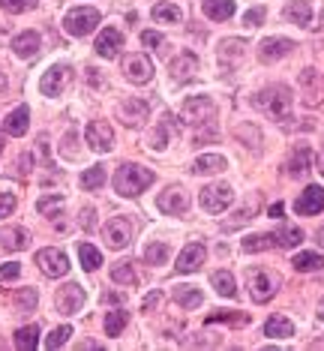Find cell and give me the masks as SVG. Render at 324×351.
<instances>
[{
  "mask_svg": "<svg viewBox=\"0 0 324 351\" xmlns=\"http://www.w3.org/2000/svg\"><path fill=\"white\" fill-rule=\"evenodd\" d=\"M34 3H36V0H0V6H3L6 12H12V15L34 10Z\"/></svg>",
  "mask_w": 324,
  "mask_h": 351,
  "instance_id": "cell-44",
  "label": "cell"
},
{
  "mask_svg": "<svg viewBox=\"0 0 324 351\" xmlns=\"http://www.w3.org/2000/svg\"><path fill=\"white\" fill-rule=\"evenodd\" d=\"M165 258H169V246L165 243H147V250H145V261L147 265H165Z\"/></svg>",
  "mask_w": 324,
  "mask_h": 351,
  "instance_id": "cell-41",
  "label": "cell"
},
{
  "mask_svg": "<svg viewBox=\"0 0 324 351\" xmlns=\"http://www.w3.org/2000/svg\"><path fill=\"white\" fill-rule=\"evenodd\" d=\"M264 21V6H256V10H249L247 15H243V25L247 27H258Z\"/></svg>",
  "mask_w": 324,
  "mask_h": 351,
  "instance_id": "cell-47",
  "label": "cell"
},
{
  "mask_svg": "<svg viewBox=\"0 0 324 351\" xmlns=\"http://www.w3.org/2000/svg\"><path fill=\"white\" fill-rule=\"evenodd\" d=\"M36 265H39V270H42L45 276H51V279H60V276L69 274V258H66V252H63V250H54V246L36 252Z\"/></svg>",
  "mask_w": 324,
  "mask_h": 351,
  "instance_id": "cell-5",
  "label": "cell"
},
{
  "mask_svg": "<svg viewBox=\"0 0 324 351\" xmlns=\"http://www.w3.org/2000/svg\"><path fill=\"white\" fill-rule=\"evenodd\" d=\"M102 237L108 241L112 250H126L129 241H132V228H129V222H126V219L114 217V219L105 222V228H102Z\"/></svg>",
  "mask_w": 324,
  "mask_h": 351,
  "instance_id": "cell-10",
  "label": "cell"
},
{
  "mask_svg": "<svg viewBox=\"0 0 324 351\" xmlns=\"http://www.w3.org/2000/svg\"><path fill=\"white\" fill-rule=\"evenodd\" d=\"M18 274H21V267H18V265H12V261H10V265L0 267V279H15Z\"/></svg>",
  "mask_w": 324,
  "mask_h": 351,
  "instance_id": "cell-52",
  "label": "cell"
},
{
  "mask_svg": "<svg viewBox=\"0 0 324 351\" xmlns=\"http://www.w3.org/2000/svg\"><path fill=\"white\" fill-rule=\"evenodd\" d=\"M171 73H175L177 82H186V78H192L195 73H199V58H195L192 51L177 54V58L171 60Z\"/></svg>",
  "mask_w": 324,
  "mask_h": 351,
  "instance_id": "cell-20",
  "label": "cell"
},
{
  "mask_svg": "<svg viewBox=\"0 0 324 351\" xmlns=\"http://www.w3.org/2000/svg\"><path fill=\"white\" fill-rule=\"evenodd\" d=\"M3 87H6V78H3V75H0V93H3Z\"/></svg>",
  "mask_w": 324,
  "mask_h": 351,
  "instance_id": "cell-58",
  "label": "cell"
},
{
  "mask_svg": "<svg viewBox=\"0 0 324 351\" xmlns=\"http://www.w3.org/2000/svg\"><path fill=\"white\" fill-rule=\"evenodd\" d=\"M78 255H82V267L88 270V274H93V270H99V265H102V252L97 250V246L82 243V246H78Z\"/></svg>",
  "mask_w": 324,
  "mask_h": 351,
  "instance_id": "cell-35",
  "label": "cell"
},
{
  "mask_svg": "<svg viewBox=\"0 0 324 351\" xmlns=\"http://www.w3.org/2000/svg\"><path fill=\"white\" fill-rule=\"evenodd\" d=\"M36 300H39L36 289H21L18 294H15V306H18V313H34Z\"/></svg>",
  "mask_w": 324,
  "mask_h": 351,
  "instance_id": "cell-39",
  "label": "cell"
},
{
  "mask_svg": "<svg viewBox=\"0 0 324 351\" xmlns=\"http://www.w3.org/2000/svg\"><path fill=\"white\" fill-rule=\"evenodd\" d=\"M63 204H66V198H63L60 193H51V195H42L39 198V213L42 217H49V219H58L60 217V210H63Z\"/></svg>",
  "mask_w": 324,
  "mask_h": 351,
  "instance_id": "cell-30",
  "label": "cell"
},
{
  "mask_svg": "<svg viewBox=\"0 0 324 351\" xmlns=\"http://www.w3.org/2000/svg\"><path fill=\"white\" fill-rule=\"evenodd\" d=\"M256 106L264 111L271 121H288L291 117V87L288 84H271L258 93Z\"/></svg>",
  "mask_w": 324,
  "mask_h": 351,
  "instance_id": "cell-2",
  "label": "cell"
},
{
  "mask_svg": "<svg viewBox=\"0 0 324 351\" xmlns=\"http://www.w3.org/2000/svg\"><path fill=\"white\" fill-rule=\"evenodd\" d=\"M6 132L15 135V138H21V135L27 132V126H30V111L27 106H18V108H12L10 114H6Z\"/></svg>",
  "mask_w": 324,
  "mask_h": 351,
  "instance_id": "cell-22",
  "label": "cell"
},
{
  "mask_svg": "<svg viewBox=\"0 0 324 351\" xmlns=\"http://www.w3.org/2000/svg\"><path fill=\"white\" fill-rule=\"evenodd\" d=\"M84 138H88L90 150H97V154H108L114 147V130L105 121H90L88 130H84Z\"/></svg>",
  "mask_w": 324,
  "mask_h": 351,
  "instance_id": "cell-7",
  "label": "cell"
},
{
  "mask_svg": "<svg viewBox=\"0 0 324 351\" xmlns=\"http://www.w3.org/2000/svg\"><path fill=\"white\" fill-rule=\"evenodd\" d=\"M39 346V327L36 324H27L15 333V348L18 351H34Z\"/></svg>",
  "mask_w": 324,
  "mask_h": 351,
  "instance_id": "cell-32",
  "label": "cell"
},
{
  "mask_svg": "<svg viewBox=\"0 0 324 351\" xmlns=\"http://www.w3.org/2000/svg\"><path fill=\"white\" fill-rule=\"evenodd\" d=\"M141 43L150 45V49H162V36L153 34V30H145V34H141Z\"/></svg>",
  "mask_w": 324,
  "mask_h": 351,
  "instance_id": "cell-50",
  "label": "cell"
},
{
  "mask_svg": "<svg viewBox=\"0 0 324 351\" xmlns=\"http://www.w3.org/2000/svg\"><path fill=\"white\" fill-rule=\"evenodd\" d=\"M69 337H73V327H54V330H51V337L49 339H45V346H49V348H60V346H66V339Z\"/></svg>",
  "mask_w": 324,
  "mask_h": 351,
  "instance_id": "cell-42",
  "label": "cell"
},
{
  "mask_svg": "<svg viewBox=\"0 0 324 351\" xmlns=\"http://www.w3.org/2000/svg\"><path fill=\"white\" fill-rule=\"evenodd\" d=\"M210 282H213V289H216L223 298H234L237 294V285H234V276L228 274V270H216V274L210 276Z\"/></svg>",
  "mask_w": 324,
  "mask_h": 351,
  "instance_id": "cell-34",
  "label": "cell"
},
{
  "mask_svg": "<svg viewBox=\"0 0 324 351\" xmlns=\"http://www.w3.org/2000/svg\"><path fill=\"white\" fill-rule=\"evenodd\" d=\"M300 241H303V231L297 226H288V222H282V228L273 231V246H279V250H295Z\"/></svg>",
  "mask_w": 324,
  "mask_h": 351,
  "instance_id": "cell-23",
  "label": "cell"
},
{
  "mask_svg": "<svg viewBox=\"0 0 324 351\" xmlns=\"http://www.w3.org/2000/svg\"><path fill=\"white\" fill-rule=\"evenodd\" d=\"M15 204H18V198H15V193H0V219L12 217Z\"/></svg>",
  "mask_w": 324,
  "mask_h": 351,
  "instance_id": "cell-45",
  "label": "cell"
},
{
  "mask_svg": "<svg viewBox=\"0 0 324 351\" xmlns=\"http://www.w3.org/2000/svg\"><path fill=\"white\" fill-rule=\"evenodd\" d=\"M273 246V234H249L243 241V252H262V250H271Z\"/></svg>",
  "mask_w": 324,
  "mask_h": 351,
  "instance_id": "cell-40",
  "label": "cell"
},
{
  "mask_svg": "<svg viewBox=\"0 0 324 351\" xmlns=\"http://www.w3.org/2000/svg\"><path fill=\"white\" fill-rule=\"evenodd\" d=\"M291 265H295V270H300V274H315V270L324 267V255H319V252H300Z\"/></svg>",
  "mask_w": 324,
  "mask_h": 351,
  "instance_id": "cell-31",
  "label": "cell"
},
{
  "mask_svg": "<svg viewBox=\"0 0 324 351\" xmlns=\"http://www.w3.org/2000/svg\"><path fill=\"white\" fill-rule=\"evenodd\" d=\"M3 145H6V141H3V135H0V154H3Z\"/></svg>",
  "mask_w": 324,
  "mask_h": 351,
  "instance_id": "cell-59",
  "label": "cell"
},
{
  "mask_svg": "<svg viewBox=\"0 0 324 351\" xmlns=\"http://www.w3.org/2000/svg\"><path fill=\"white\" fill-rule=\"evenodd\" d=\"M319 318H321V322H324V300L319 303Z\"/></svg>",
  "mask_w": 324,
  "mask_h": 351,
  "instance_id": "cell-56",
  "label": "cell"
},
{
  "mask_svg": "<svg viewBox=\"0 0 324 351\" xmlns=\"http://www.w3.org/2000/svg\"><path fill=\"white\" fill-rule=\"evenodd\" d=\"M201 10L213 21H225V19H232V15H234L237 3H234V0H204Z\"/></svg>",
  "mask_w": 324,
  "mask_h": 351,
  "instance_id": "cell-24",
  "label": "cell"
},
{
  "mask_svg": "<svg viewBox=\"0 0 324 351\" xmlns=\"http://www.w3.org/2000/svg\"><path fill=\"white\" fill-rule=\"evenodd\" d=\"M156 204H160V210L169 213V217H180V213H186V207H189V195L180 186H171V189H165V193L160 195V202Z\"/></svg>",
  "mask_w": 324,
  "mask_h": 351,
  "instance_id": "cell-14",
  "label": "cell"
},
{
  "mask_svg": "<svg viewBox=\"0 0 324 351\" xmlns=\"http://www.w3.org/2000/svg\"><path fill=\"white\" fill-rule=\"evenodd\" d=\"M102 183H105V169H102V165H90V169L82 174V186L84 189H99Z\"/></svg>",
  "mask_w": 324,
  "mask_h": 351,
  "instance_id": "cell-38",
  "label": "cell"
},
{
  "mask_svg": "<svg viewBox=\"0 0 324 351\" xmlns=\"http://www.w3.org/2000/svg\"><path fill=\"white\" fill-rule=\"evenodd\" d=\"M213 322H225V324H247V315H234V313H228V309H216V313H210L208 315V324Z\"/></svg>",
  "mask_w": 324,
  "mask_h": 351,
  "instance_id": "cell-43",
  "label": "cell"
},
{
  "mask_svg": "<svg viewBox=\"0 0 324 351\" xmlns=\"http://www.w3.org/2000/svg\"><path fill=\"white\" fill-rule=\"evenodd\" d=\"M54 303H58V313L60 315H75L78 309L84 306V289L78 282H69L54 294Z\"/></svg>",
  "mask_w": 324,
  "mask_h": 351,
  "instance_id": "cell-9",
  "label": "cell"
},
{
  "mask_svg": "<svg viewBox=\"0 0 324 351\" xmlns=\"http://www.w3.org/2000/svg\"><path fill=\"white\" fill-rule=\"evenodd\" d=\"M319 171H321V178H324V150L319 154Z\"/></svg>",
  "mask_w": 324,
  "mask_h": 351,
  "instance_id": "cell-55",
  "label": "cell"
},
{
  "mask_svg": "<svg viewBox=\"0 0 324 351\" xmlns=\"http://www.w3.org/2000/svg\"><path fill=\"white\" fill-rule=\"evenodd\" d=\"M232 202H234V193H232V186H225V183L201 189V207L208 213H225L228 207H232Z\"/></svg>",
  "mask_w": 324,
  "mask_h": 351,
  "instance_id": "cell-6",
  "label": "cell"
},
{
  "mask_svg": "<svg viewBox=\"0 0 324 351\" xmlns=\"http://www.w3.org/2000/svg\"><path fill=\"white\" fill-rule=\"evenodd\" d=\"M165 138H169V132H165V126L160 123V126H156V132H153V138H150V147L162 150L165 147Z\"/></svg>",
  "mask_w": 324,
  "mask_h": 351,
  "instance_id": "cell-49",
  "label": "cell"
},
{
  "mask_svg": "<svg viewBox=\"0 0 324 351\" xmlns=\"http://www.w3.org/2000/svg\"><path fill=\"white\" fill-rule=\"evenodd\" d=\"M162 300V291H153V294H147L145 300H141V313H150V309L156 306V303Z\"/></svg>",
  "mask_w": 324,
  "mask_h": 351,
  "instance_id": "cell-51",
  "label": "cell"
},
{
  "mask_svg": "<svg viewBox=\"0 0 324 351\" xmlns=\"http://www.w3.org/2000/svg\"><path fill=\"white\" fill-rule=\"evenodd\" d=\"M319 243H321V246H324V226H321V228H319Z\"/></svg>",
  "mask_w": 324,
  "mask_h": 351,
  "instance_id": "cell-57",
  "label": "cell"
},
{
  "mask_svg": "<svg viewBox=\"0 0 324 351\" xmlns=\"http://www.w3.org/2000/svg\"><path fill=\"white\" fill-rule=\"evenodd\" d=\"M310 165H312V150L306 147V145H300V147H295V154L288 156L286 169H288L291 178H300V174L310 171Z\"/></svg>",
  "mask_w": 324,
  "mask_h": 351,
  "instance_id": "cell-21",
  "label": "cell"
},
{
  "mask_svg": "<svg viewBox=\"0 0 324 351\" xmlns=\"http://www.w3.org/2000/svg\"><path fill=\"white\" fill-rule=\"evenodd\" d=\"M295 210L300 217H315L324 210V189L321 186H306V193L295 202Z\"/></svg>",
  "mask_w": 324,
  "mask_h": 351,
  "instance_id": "cell-15",
  "label": "cell"
},
{
  "mask_svg": "<svg viewBox=\"0 0 324 351\" xmlns=\"http://www.w3.org/2000/svg\"><path fill=\"white\" fill-rule=\"evenodd\" d=\"M213 114H216V108H213V102L208 97H189L184 106H180V123L184 126H210Z\"/></svg>",
  "mask_w": 324,
  "mask_h": 351,
  "instance_id": "cell-3",
  "label": "cell"
},
{
  "mask_svg": "<svg viewBox=\"0 0 324 351\" xmlns=\"http://www.w3.org/2000/svg\"><path fill=\"white\" fill-rule=\"evenodd\" d=\"M112 282L117 285H138V270L126 261V265H117L112 267Z\"/></svg>",
  "mask_w": 324,
  "mask_h": 351,
  "instance_id": "cell-36",
  "label": "cell"
},
{
  "mask_svg": "<svg viewBox=\"0 0 324 351\" xmlns=\"http://www.w3.org/2000/svg\"><path fill=\"white\" fill-rule=\"evenodd\" d=\"M291 49H295V43H291V39L271 36V39H264V43L258 45V58H262L264 63H273V60H282V58H286Z\"/></svg>",
  "mask_w": 324,
  "mask_h": 351,
  "instance_id": "cell-17",
  "label": "cell"
},
{
  "mask_svg": "<svg viewBox=\"0 0 324 351\" xmlns=\"http://www.w3.org/2000/svg\"><path fill=\"white\" fill-rule=\"evenodd\" d=\"M102 300H105V303H121L123 298H121V294H112V291H108V294H102Z\"/></svg>",
  "mask_w": 324,
  "mask_h": 351,
  "instance_id": "cell-53",
  "label": "cell"
},
{
  "mask_svg": "<svg viewBox=\"0 0 324 351\" xmlns=\"http://www.w3.org/2000/svg\"><path fill=\"white\" fill-rule=\"evenodd\" d=\"M279 289V279L273 274H267V270H252L249 274V291H252V300L258 303H267Z\"/></svg>",
  "mask_w": 324,
  "mask_h": 351,
  "instance_id": "cell-8",
  "label": "cell"
},
{
  "mask_svg": "<svg viewBox=\"0 0 324 351\" xmlns=\"http://www.w3.org/2000/svg\"><path fill=\"white\" fill-rule=\"evenodd\" d=\"M264 337L288 339V337H295V324H291L288 318H282V315H271L267 318V324H264Z\"/></svg>",
  "mask_w": 324,
  "mask_h": 351,
  "instance_id": "cell-26",
  "label": "cell"
},
{
  "mask_svg": "<svg viewBox=\"0 0 324 351\" xmlns=\"http://www.w3.org/2000/svg\"><path fill=\"white\" fill-rule=\"evenodd\" d=\"M126 322H129V313H123V309H117V313H108V318H105V333H108V337H121Z\"/></svg>",
  "mask_w": 324,
  "mask_h": 351,
  "instance_id": "cell-37",
  "label": "cell"
},
{
  "mask_svg": "<svg viewBox=\"0 0 324 351\" xmlns=\"http://www.w3.org/2000/svg\"><path fill=\"white\" fill-rule=\"evenodd\" d=\"M123 73H126L129 82L145 84V82H150V75H153V63H150V58H145V54H126Z\"/></svg>",
  "mask_w": 324,
  "mask_h": 351,
  "instance_id": "cell-11",
  "label": "cell"
},
{
  "mask_svg": "<svg viewBox=\"0 0 324 351\" xmlns=\"http://www.w3.org/2000/svg\"><path fill=\"white\" fill-rule=\"evenodd\" d=\"M93 49H97L99 58L114 60L117 54H121V49H123V34H121V30H114V27H105V30H102V34L97 36Z\"/></svg>",
  "mask_w": 324,
  "mask_h": 351,
  "instance_id": "cell-12",
  "label": "cell"
},
{
  "mask_svg": "<svg viewBox=\"0 0 324 351\" xmlns=\"http://www.w3.org/2000/svg\"><path fill=\"white\" fill-rule=\"evenodd\" d=\"M78 222H82L84 231H93V226H97V210H93V207H84V210H82V219H78Z\"/></svg>",
  "mask_w": 324,
  "mask_h": 351,
  "instance_id": "cell-48",
  "label": "cell"
},
{
  "mask_svg": "<svg viewBox=\"0 0 324 351\" xmlns=\"http://www.w3.org/2000/svg\"><path fill=\"white\" fill-rule=\"evenodd\" d=\"M66 82H69V66L58 63V66H51L49 73L42 75V82H39V90H42V97H60V90L66 87Z\"/></svg>",
  "mask_w": 324,
  "mask_h": 351,
  "instance_id": "cell-13",
  "label": "cell"
},
{
  "mask_svg": "<svg viewBox=\"0 0 324 351\" xmlns=\"http://www.w3.org/2000/svg\"><path fill=\"white\" fill-rule=\"evenodd\" d=\"M204 258H208L204 243H189L186 250L180 252V258H177V274H195V270L204 265Z\"/></svg>",
  "mask_w": 324,
  "mask_h": 351,
  "instance_id": "cell-16",
  "label": "cell"
},
{
  "mask_svg": "<svg viewBox=\"0 0 324 351\" xmlns=\"http://www.w3.org/2000/svg\"><path fill=\"white\" fill-rule=\"evenodd\" d=\"M39 49H42V39H39L36 30H27V34H18L12 39V51H15V58H21V60H30Z\"/></svg>",
  "mask_w": 324,
  "mask_h": 351,
  "instance_id": "cell-18",
  "label": "cell"
},
{
  "mask_svg": "<svg viewBox=\"0 0 324 351\" xmlns=\"http://www.w3.org/2000/svg\"><path fill=\"white\" fill-rule=\"evenodd\" d=\"M147 111H150V106L145 99H123L121 102V121L126 126H138V123H145Z\"/></svg>",
  "mask_w": 324,
  "mask_h": 351,
  "instance_id": "cell-19",
  "label": "cell"
},
{
  "mask_svg": "<svg viewBox=\"0 0 324 351\" xmlns=\"http://www.w3.org/2000/svg\"><path fill=\"white\" fill-rule=\"evenodd\" d=\"M282 213H286V207H282V204H273V207H271V217H276V219H279Z\"/></svg>",
  "mask_w": 324,
  "mask_h": 351,
  "instance_id": "cell-54",
  "label": "cell"
},
{
  "mask_svg": "<svg viewBox=\"0 0 324 351\" xmlns=\"http://www.w3.org/2000/svg\"><path fill=\"white\" fill-rule=\"evenodd\" d=\"M219 54H223V58H240L243 54V39H225L223 43V49H219Z\"/></svg>",
  "mask_w": 324,
  "mask_h": 351,
  "instance_id": "cell-46",
  "label": "cell"
},
{
  "mask_svg": "<svg viewBox=\"0 0 324 351\" xmlns=\"http://www.w3.org/2000/svg\"><path fill=\"white\" fill-rule=\"evenodd\" d=\"M225 169H228V162H225V156H219V154H204V156H199L192 162L195 174H219Z\"/></svg>",
  "mask_w": 324,
  "mask_h": 351,
  "instance_id": "cell-25",
  "label": "cell"
},
{
  "mask_svg": "<svg viewBox=\"0 0 324 351\" xmlns=\"http://www.w3.org/2000/svg\"><path fill=\"white\" fill-rule=\"evenodd\" d=\"M286 19L297 27H306L312 21V6L306 3V0H295V3L286 6Z\"/></svg>",
  "mask_w": 324,
  "mask_h": 351,
  "instance_id": "cell-27",
  "label": "cell"
},
{
  "mask_svg": "<svg viewBox=\"0 0 324 351\" xmlns=\"http://www.w3.org/2000/svg\"><path fill=\"white\" fill-rule=\"evenodd\" d=\"M27 237L25 228H0V250H25Z\"/></svg>",
  "mask_w": 324,
  "mask_h": 351,
  "instance_id": "cell-28",
  "label": "cell"
},
{
  "mask_svg": "<svg viewBox=\"0 0 324 351\" xmlns=\"http://www.w3.org/2000/svg\"><path fill=\"white\" fill-rule=\"evenodd\" d=\"M153 19L156 21H162V25H180L184 21V10L180 6H175V3H156L153 6Z\"/></svg>",
  "mask_w": 324,
  "mask_h": 351,
  "instance_id": "cell-29",
  "label": "cell"
},
{
  "mask_svg": "<svg viewBox=\"0 0 324 351\" xmlns=\"http://www.w3.org/2000/svg\"><path fill=\"white\" fill-rule=\"evenodd\" d=\"M99 25V12L90 10V6H75L63 15V30L69 36H88L90 30H97Z\"/></svg>",
  "mask_w": 324,
  "mask_h": 351,
  "instance_id": "cell-4",
  "label": "cell"
},
{
  "mask_svg": "<svg viewBox=\"0 0 324 351\" xmlns=\"http://www.w3.org/2000/svg\"><path fill=\"white\" fill-rule=\"evenodd\" d=\"M201 291L192 289V285H186V289H175V303L184 309H199L201 306Z\"/></svg>",
  "mask_w": 324,
  "mask_h": 351,
  "instance_id": "cell-33",
  "label": "cell"
},
{
  "mask_svg": "<svg viewBox=\"0 0 324 351\" xmlns=\"http://www.w3.org/2000/svg\"><path fill=\"white\" fill-rule=\"evenodd\" d=\"M150 183H153V171L145 169V165H136V162H123L121 169H117V174H114V189L123 198L141 195Z\"/></svg>",
  "mask_w": 324,
  "mask_h": 351,
  "instance_id": "cell-1",
  "label": "cell"
}]
</instances>
